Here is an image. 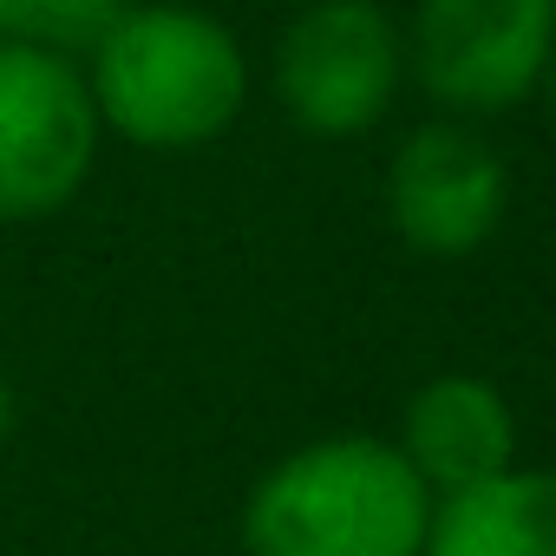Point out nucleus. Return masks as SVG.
Returning a JSON list of instances; mask_svg holds the SVG:
<instances>
[{
	"mask_svg": "<svg viewBox=\"0 0 556 556\" xmlns=\"http://www.w3.org/2000/svg\"><path fill=\"white\" fill-rule=\"evenodd\" d=\"M504 210L510 170L465 118H432L400 138L387 164V223L413 255L458 262L497 236Z\"/></svg>",
	"mask_w": 556,
	"mask_h": 556,
	"instance_id": "423d86ee",
	"label": "nucleus"
},
{
	"mask_svg": "<svg viewBox=\"0 0 556 556\" xmlns=\"http://www.w3.org/2000/svg\"><path fill=\"white\" fill-rule=\"evenodd\" d=\"M393 445L426 478V491L445 504L458 491H478V484L517 471V413L478 374H432L400 406Z\"/></svg>",
	"mask_w": 556,
	"mask_h": 556,
	"instance_id": "0eeeda50",
	"label": "nucleus"
},
{
	"mask_svg": "<svg viewBox=\"0 0 556 556\" xmlns=\"http://www.w3.org/2000/svg\"><path fill=\"white\" fill-rule=\"evenodd\" d=\"M406 79V34L380 0H308L275 40V99L308 138L374 131Z\"/></svg>",
	"mask_w": 556,
	"mask_h": 556,
	"instance_id": "20e7f679",
	"label": "nucleus"
},
{
	"mask_svg": "<svg viewBox=\"0 0 556 556\" xmlns=\"http://www.w3.org/2000/svg\"><path fill=\"white\" fill-rule=\"evenodd\" d=\"M99 105L79 60L0 40V223L60 216L99 170Z\"/></svg>",
	"mask_w": 556,
	"mask_h": 556,
	"instance_id": "7ed1b4c3",
	"label": "nucleus"
},
{
	"mask_svg": "<svg viewBox=\"0 0 556 556\" xmlns=\"http://www.w3.org/2000/svg\"><path fill=\"white\" fill-rule=\"evenodd\" d=\"M79 73L99 125L138 151L216 144L249 105V53L197 0H131Z\"/></svg>",
	"mask_w": 556,
	"mask_h": 556,
	"instance_id": "f257e3e1",
	"label": "nucleus"
},
{
	"mask_svg": "<svg viewBox=\"0 0 556 556\" xmlns=\"http://www.w3.org/2000/svg\"><path fill=\"white\" fill-rule=\"evenodd\" d=\"M125 8H131V0H0V40L86 60L92 40H99Z\"/></svg>",
	"mask_w": 556,
	"mask_h": 556,
	"instance_id": "1a4fd4ad",
	"label": "nucleus"
},
{
	"mask_svg": "<svg viewBox=\"0 0 556 556\" xmlns=\"http://www.w3.org/2000/svg\"><path fill=\"white\" fill-rule=\"evenodd\" d=\"M419 556H556V465H517L445 497Z\"/></svg>",
	"mask_w": 556,
	"mask_h": 556,
	"instance_id": "6e6552de",
	"label": "nucleus"
},
{
	"mask_svg": "<svg viewBox=\"0 0 556 556\" xmlns=\"http://www.w3.org/2000/svg\"><path fill=\"white\" fill-rule=\"evenodd\" d=\"M439 497L393 439L334 432L275 458L236 517L242 556H419Z\"/></svg>",
	"mask_w": 556,
	"mask_h": 556,
	"instance_id": "f03ea898",
	"label": "nucleus"
},
{
	"mask_svg": "<svg viewBox=\"0 0 556 556\" xmlns=\"http://www.w3.org/2000/svg\"><path fill=\"white\" fill-rule=\"evenodd\" d=\"M14 432H21V393H14L8 374H0V452L14 445Z\"/></svg>",
	"mask_w": 556,
	"mask_h": 556,
	"instance_id": "9d476101",
	"label": "nucleus"
},
{
	"mask_svg": "<svg viewBox=\"0 0 556 556\" xmlns=\"http://www.w3.org/2000/svg\"><path fill=\"white\" fill-rule=\"evenodd\" d=\"M556 60V0H419L406 73L452 118L523 105Z\"/></svg>",
	"mask_w": 556,
	"mask_h": 556,
	"instance_id": "39448f33",
	"label": "nucleus"
},
{
	"mask_svg": "<svg viewBox=\"0 0 556 556\" xmlns=\"http://www.w3.org/2000/svg\"><path fill=\"white\" fill-rule=\"evenodd\" d=\"M536 92H543V105H549V125H556V60H549V73H543V86H536Z\"/></svg>",
	"mask_w": 556,
	"mask_h": 556,
	"instance_id": "9b49d317",
	"label": "nucleus"
}]
</instances>
